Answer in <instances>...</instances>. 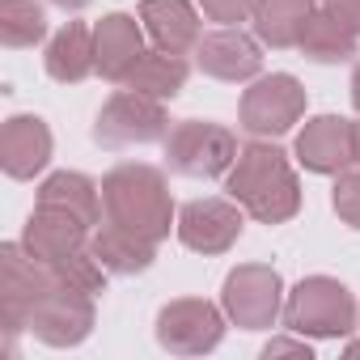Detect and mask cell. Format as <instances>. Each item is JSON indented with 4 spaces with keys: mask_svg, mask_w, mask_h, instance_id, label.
Returning a JSON list of instances; mask_svg holds the SVG:
<instances>
[{
    "mask_svg": "<svg viewBox=\"0 0 360 360\" xmlns=\"http://www.w3.org/2000/svg\"><path fill=\"white\" fill-rule=\"evenodd\" d=\"M225 191L229 200H238L246 208V217H255L259 225H284L297 217L301 208V183L297 169L288 161L284 148H276L271 140H250L238 161L225 174Z\"/></svg>",
    "mask_w": 360,
    "mask_h": 360,
    "instance_id": "obj_1",
    "label": "cell"
},
{
    "mask_svg": "<svg viewBox=\"0 0 360 360\" xmlns=\"http://www.w3.org/2000/svg\"><path fill=\"white\" fill-rule=\"evenodd\" d=\"M102 212L110 225H119L153 246H161L169 238V225H178L165 174L153 165H140V161L115 165L102 178Z\"/></svg>",
    "mask_w": 360,
    "mask_h": 360,
    "instance_id": "obj_2",
    "label": "cell"
},
{
    "mask_svg": "<svg viewBox=\"0 0 360 360\" xmlns=\"http://www.w3.org/2000/svg\"><path fill=\"white\" fill-rule=\"evenodd\" d=\"M284 326L305 339H343L356 326V297L330 276H305L284 301Z\"/></svg>",
    "mask_w": 360,
    "mask_h": 360,
    "instance_id": "obj_3",
    "label": "cell"
},
{
    "mask_svg": "<svg viewBox=\"0 0 360 360\" xmlns=\"http://www.w3.org/2000/svg\"><path fill=\"white\" fill-rule=\"evenodd\" d=\"M238 140L229 127L208 119H183L165 136V169L178 178H221L238 161Z\"/></svg>",
    "mask_w": 360,
    "mask_h": 360,
    "instance_id": "obj_4",
    "label": "cell"
},
{
    "mask_svg": "<svg viewBox=\"0 0 360 360\" xmlns=\"http://www.w3.org/2000/svg\"><path fill=\"white\" fill-rule=\"evenodd\" d=\"M26 330L34 339H43L47 347H77V343H85L89 330H94V292H85V288H77V284H68V280H60L51 271L47 288L39 292V301L30 309Z\"/></svg>",
    "mask_w": 360,
    "mask_h": 360,
    "instance_id": "obj_5",
    "label": "cell"
},
{
    "mask_svg": "<svg viewBox=\"0 0 360 360\" xmlns=\"http://www.w3.org/2000/svg\"><path fill=\"white\" fill-rule=\"evenodd\" d=\"M221 305L242 330H267L284 314V280L267 263H242L225 276Z\"/></svg>",
    "mask_w": 360,
    "mask_h": 360,
    "instance_id": "obj_6",
    "label": "cell"
},
{
    "mask_svg": "<svg viewBox=\"0 0 360 360\" xmlns=\"http://www.w3.org/2000/svg\"><path fill=\"white\" fill-rule=\"evenodd\" d=\"M169 136V115L157 98L136 94V89H119L94 123V140L102 148H136V144H153Z\"/></svg>",
    "mask_w": 360,
    "mask_h": 360,
    "instance_id": "obj_7",
    "label": "cell"
},
{
    "mask_svg": "<svg viewBox=\"0 0 360 360\" xmlns=\"http://www.w3.org/2000/svg\"><path fill=\"white\" fill-rule=\"evenodd\" d=\"M225 305L217 309L204 297H178L157 314V343L174 356H204L225 339Z\"/></svg>",
    "mask_w": 360,
    "mask_h": 360,
    "instance_id": "obj_8",
    "label": "cell"
},
{
    "mask_svg": "<svg viewBox=\"0 0 360 360\" xmlns=\"http://www.w3.org/2000/svg\"><path fill=\"white\" fill-rule=\"evenodd\" d=\"M301 115H305V89L288 72L255 77V85L242 94V106H238L242 127L250 136H259V140L284 136L292 123H301Z\"/></svg>",
    "mask_w": 360,
    "mask_h": 360,
    "instance_id": "obj_9",
    "label": "cell"
},
{
    "mask_svg": "<svg viewBox=\"0 0 360 360\" xmlns=\"http://www.w3.org/2000/svg\"><path fill=\"white\" fill-rule=\"evenodd\" d=\"M47 280H51V267L30 259V250L22 242H5V246H0V305H5L9 352H13V339L26 330L30 309H34L39 292L47 288Z\"/></svg>",
    "mask_w": 360,
    "mask_h": 360,
    "instance_id": "obj_10",
    "label": "cell"
},
{
    "mask_svg": "<svg viewBox=\"0 0 360 360\" xmlns=\"http://www.w3.org/2000/svg\"><path fill=\"white\" fill-rule=\"evenodd\" d=\"M246 208L238 200H191L178 212V242L195 255H225L242 238Z\"/></svg>",
    "mask_w": 360,
    "mask_h": 360,
    "instance_id": "obj_11",
    "label": "cell"
},
{
    "mask_svg": "<svg viewBox=\"0 0 360 360\" xmlns=\"http://www.w3.org/2000/svg\"><path fill=\"white\" fill-rule=\"evenodd\" d=\"M89 238H94V229H89L81 217H72V212H64V208L34 204V212H30V221H26V233H22V246H26L30 259H39L43 267H60V263H68L72 255L89 250Z\"/></svg>",
    "mask_w": 360,
    "mask_h": 360,
    "instance_id": "obj_12",
    "label": "cell"
},
{
    "mask_svg": "<svg viewBox=\"0 0 360 360\" xmlns=\"http://www.w3.org/2000/svg\"><path fill=\"white\" fill-rule=\"evenodd\" d=\"M195 64H200V72L238 85V81H255V77H259L263 51H259V39L242 34L238 26H221V30H212V34L200 39Z\"/></svg>",
    "mask_w": 360,
    "mask_h": 360,
    "instance_id": "obj_13",
    "label": "cell"
},
{
    "mask_svg": "<svg viewBox=\"0 0 360 360\" xmlns=\"http://www.w3.org/2000/svg\"><path fill=\"white\" fill-rule=\"evenodd\" d=\"M297 161L309 174H343L347 165H356V148H352V119L339 115H318L297 131Z\"/></svg>",
    "mask_w": 360,
    "mask_h": 360,
    "instance_id": "obj_14",
    "label": "cell"
},
{
    "mask_svg": "<svg viewBox=\"0 0 360 360\" xmlns=\"http://www.w3.org/2000/svg\"><path fill=\"white\" fill-rule=\"evenodd\" d=\"M94 60L106 81L123 85L131 77V68L144 60V22H136L127 13H106L94 26Z\"/></svg>",
    "mask_w": 360,
    "mask_h": 360,
    "instance_id": "obj_15",
    "label": "cell"
},
{
    "mask_svg": "<svg viewBox=\"0 0 360 360\" xmlns=\"http://www.w3.org/2000/svg\"><path fill=\"white\" fill-rule=\"evenodd\" d=\"M51 161V127L39 115H13L0 127V165L9 178H34Z\"/></svg>",
    "mask_w": 360,
    "mask_h": 360,
    "instance_id": "obj_16",
    "label": "cell"
},
{
    "mask_svg": "<svg viewBox=\"0 0 360 360\" xmlns=\"http://www.w3.org/2000/svg\"><path fill=\"white\" fill-rule=\"evenodd\" d=\"M140 22L144 34L174 56H187L200 47L204 30H200V13L187 5V0H140Z\"/></svg>",
    "mask_w": 360,
    "mask_h": 360,
    "instance_id": "obj_17",
    "label": "cell"
},
{
    "mask_svg": "<svg viewBox=\"0 0 360 360\" xmlns=\"http://www.w3.org/2000/svg\"><path fill=\"white\" fill-rule=\"evenodd\" d=\"M47 77L60 85H81L89 72H98L94 60V30L85 22H68L51 43H47Z\"/></svg>",
    "mask_w": 360,
    "mask_h": 360,
    "instance_id": "obj_18",
    "label": "cell"
},
{
    "mask_svg": "<svg viewBox=\"0 0 360 360\" xmlns=\"http://www.w3.org/2000/svg\"><path fill=\"white\" fill-rule=\"evenodd\" d=\"M318 9V0H259L255 9V39L271 51H288L301 43L309 13Z\"/></svg>",
    "mask_w": 360,
    "mask_h": 360,
    "instance_id": "obj_19",
    "label": "cell"
},
{
    "mask_svg": "<svg viewBox=\"0 0 360 360\" xmlns=\"http://www.w3.org/2000/svg\"><path fill=\"white\" fill-rule=\"evenodd\" d=\"M301 56L305 60H314V64H343V60H352L356 56V47H360V30H352L347 22H339L330 9H314L309 13V22H305V34H301Z\"/></svg>",
    "mask_w": 360,
    "mask_h": 360,
    "instance_id": "obj_20",
    "label": "cell"
},
{
    "mask_svg": "<svg viewBox=\"0 0 360 360\" xmlns=\"http://www.w3.org/2000/svg\"><path fill=\"white\" fill-rule=\"evenodd\" d=\"M89 246H94L98 263H102L110 276H140V271H148L153 259H157V246H153V242H144V238H136V233L110 225V221L94 229Z\"/></svg>",
    "mask_w": 360,
    "mask_h": 360,
    "instance_id": "obj_21",
    "label": "cell"
},
{
    "mask_svg": "<svg viewBox=\"0 0 360 360\" xmlns=\"http://www.w3.org/2000/svg\"><path fill=\"white\" fill-rule=\"evenodd\" d=\"M39 204L72 212V217H81L89 229L102 221V187H94L89 178L77 174V169H60V174H51L47 183L39 187Z\"/></svg>",
    "mask_w": 360,
    "mask_h": 360,
    "instance_id": "obj_22",
    "label": "cell"
},
{
    "mask_svg": "<svg viewBox=\"0 0 360 360\" xmlns=\"http://www.w3.org/2000/svg\"><path fill=\"white\" fill-rule=\"evenodd\" d=\"M187 60L183 56H174V51H144V60L131 68V77L123 81L127 89H136V94H148V98H157V102H169V98H178L183 94V85H187Z\"/></svg>",
    "mask_w": 360,
    "mask_h": 360,
    "instance_id": "obj_23",
    "label": "cell"
},
{
    "mask_svg": "<svg viewBox=\"0 0 360 360\" xmlns=\"http://www.w3.org/2000/svg\"><path fill=\"white\" fill-rule=\"evenodd\" d=\"M47 34V13L34 0H0V43L5 47H34Z\"/></svg>",
    "mask_w": 360,
    "mask_h": 360,
    "instance_id": "obj_24",
    "label": "cell"
},
{
    "mask_svg": "<svg viewBox=\"0 0 360 360\" xmlns=\"http://www.w3.org/2000/svg\"><path fill=\"white\" fill-rule=\"evenodd\" d=\"M335 212L343 225L360 229V169L335 174Z\"/></svg>",
    "mask_w": 360,
    "mask_h": 360,
    "instance_id": "obj_25",
    "label": "cell"
},
{
    "mask_svg": "<svg viewBox=\"0 0 360 360\" xmlns=\"http://www.w3.org/2000/svg\"><path fill=\"white\" fill-rule=\"evenodd\" d=\"M200 9L208 22H221V26H238L246 18H255L259 0H200Z\"/></svg>",
    "mask_w": 360,
    "mask_h": 360,
    "instance_id": "obj_26",
    "label": "cell"
},
{
    "mask_svg": "<svg viewBox=\"0 0 360 360\" xmlns=\"http://www.w3.org/2000/svg\"><path fill=\"white\" fill-rule=\"evenodd\" d=\"M263 356H267V360H271V356H301V360H309L314 347L305 343V335H301V339H271V343L263 347Z\"/></svg>",
    "mask_w": 360,
    "mask_h": 360,
    "instance_id": "obj_27",
    "label": "cell"
},
{
    "mask_svg": "<svg viewBox=\"0 0 360 360\" xmlns=\"http://www.w3.org/2000/svg\"><path fill=\"white\" fill-rule=\"evenodd\" d=\"M322 9H330L339 22H347L352 30H360V0H318Z\"/></svg>",
    "mask_w": 360,
    "mask_h": 360,
    "instance_id": "obj_28",
    "label": "cell"
},
{
    "mask_svg": "<svg viewBox=\"0 0 360 360\" xmlns=\"http://www.w3.org/2000/svg\"><path fill=\"white\" fill-rule=\"evenodd\" d=\"M352 106L360 110V64H356V72H352Z\"/></svg>",
    "mask_w": 360,
    "mask_h": 360,
    "instance_id": "obj_29",
    "label": "cell"
},
{
    "mask_svg": "<svg viewBox=\"0 0 360 360\" xmlns=\"http://www.w3.org/2000/svg\"><path fill=\"white\" fill-rule=\"evenodd\" d=\"M51 5H60V9H68V13H77V9H85L89 0H51Z\"/></svg>",
    "mask_w": 360,
    "mask_h": 360,
    "instance_id": "obj_30",
    "label": "cell"
},
{
    "mask_svg": "<svg viewBox=\"0 0 360 360\" xmlns=\"http://www.w3.org/2000/svg\"><path fill=\"white\" fill-rule=\"evenodd\" d=\"M352 148H356V165H360V123H352Z\"/></svg>",
    "mask_w": 360,
    "mask_h": 360,
    "instance_id": "obj_31",
    "label": "cell"
}]
</instances>
